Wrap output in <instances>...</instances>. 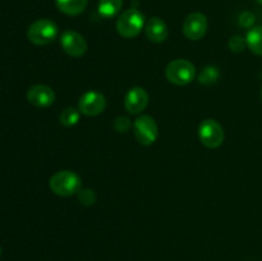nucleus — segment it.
Returning a JSON list of instances; mask_svg holds the SVG:
<instances>
[{"label":"nucleus","mask_w":262,"mask_h":261,"mask_svg":"<svg viewBox=\"0 0 262 261\" xmlns=\"http://www.w3.org/2000/svg\"><path fill=\"white\" fill-rule=\"evenodd\" d=\"M27 100L36 107H48L55 101V92L46 84H35L28 89Z\"/></svg>","instance_id":"9d476101"},{"label":"nucleus","mask_w":262,"mask_h":261,"mask_svg":"<svg viewBox=\"0 0 262 261\" xmlns=\"http://www.w3.org/2000/svg\"><path fill=\"white\" fill-rule=\"evenodd\" d=\"M248 49L256 55L262 56V26L252 27L246 35Z\"/></svg>","instance_id":"4468645a"},{"label":"nucleus","mask_w":262,"mask_h":261,"mask_svg":"<svg viewBox=\"0 0 262 261\" xmlns=\"http://www.w3.org/2000/svg\"><path fill=\"white\" fill-rule=\"evenodd\" d=\"M255 20H256V17L253 13L243 12L242 14L239 15V19H238V22H239V25L242 26V27L252 28V26L255 25Z\"/></svg>","instance_id":"412c9836"},{"label":"nucleus","mask_w":262,"mask_h":261,"mask_svg":"<svg viewBox=\"0 0 262 261\" xmlns=\"http://www.w3.org/2000/svg\"><path fill=\"white\" fill-rule=\"evenodd\" d=\"M56 7L67 15H78L86 9L89 0H55Z\"/></svg>","instance_id":"ddd939ff"},{"label":"nucleus","mask_w":262,"mask_h":261,"mask_svg":"<svg viewBox=\"0 0 262 261\" xmlns=\"http://www.w3.org/2000/svg\"><path fill=\"white\" fill-rule=\"evenodd\" d=\"M165 76L170 83L177 86H184L191 83L196 76V68L193 63L186 59H177L170 61L165 69Z\"/></svg>","instance_id":"7ed1b4c3"},{"label":"nucleus","mask_w":262,"mask_h":261,"mask_svg":"<svg viewBox=\"0 0 262 261\" xmlns=\"http://www.w3.org/2000/svg\"><path fill=\"white\" fill-rule=\"evenodd\" d=\"M256 2H257L258 4H261V5H262V0H256Z\"/></svg>","instance_id":"4be33fe9"},{"label":"nucleus","mask_w":262,"mask_h":261,"mask_svg":"<svg viewBox=\"0 0 262 261\" xmlns=\"http://www.w3.org/2000/svg\"><path fill=\"white\" fill-rule=\"evenodd\" d=\"M106 106L105 96L99 91H87L79 97L78 109L82 114L95 117L101 114Z\"/></svg>","instance_id":"0eeeda50"},{"label":"nucleus","mask_w":262,"mask_h":261,"mask_svg":"<svg viewBox=\"0 0 262 261\" xmlns=\"http://www.w3.org/2000/svg\"><path fill=\"white\" fill-rule=\"evenodd\" d=\"M77 194H78L79 202L84 206H91L96 202V193H95L94 189H81Z\"/></svg>","instance_id":"a211bd4d"},{"label":"nucleus","mask_w":262,"mask_h":261,"mask_svg":"<svg viewBox=\"0 0 262 261\" xmlns=\"http://www.w3.org/2000/svg\"><path fill=\"white\" fill-rule=\"evenodd\" d=\"M146 36L150 41L156 44H160L168 38L169 28L166 23L161 18L152 17L147 20L145 27Z\"/></svg>","instance_id":"f8f14e48"},{"label":"nucleus","mask_w":262,"mask_h":261,"mask_svg":"<svg viewBox=\"0 0 262 261\" xmlns=\"http://www.w3.org/2000/svg\"><path fill=\"white\" fill-rule=\"evenodd\" d=\"M207 18L200 12L191 13L183 22V33L189 40H200L207 32Z\"/></svg>","instance_id":"1a4fd4ad"},{"label":"nucleus","mask_w":262,"mask_h":261,"mask_svg":"<svg viewBox=\"0 0 262 261\" xmlns=\"http://www.w3.org/2000/svg\"><path fill=\"white\" fill-rule=\"evenodd\" d=\"M0 256H2V247H0Z\"/></svg>","instance_id":"5701e85b"},{"label":"nucleus","mask_w":262,"mask_h":261,"mask_svg":"<svg viewBox=\"0 0 262 261\" xmlns=\"http://www.w3.org/2000/svg\"><path fill=\"white\" fill-rule=\"evenodd\" d=\"M219 77H220V73L219 71H217V68L209 66V67H205V68L202 69V72L199 76V81L200 83L202 84H212L215 83V82H217Z\"/></svg>","instance_id":"f3484780"},{"label":"nucleus","mask_w":262,"mask_h":261,"mask_svg":"<svg viewBox=\"0 0 262 261\" xmlns=\"http://www.w3.org/2000/svg\"><path fill=\"white\" fill-rule=\"evenodd\" d=\"M148 104V95L142 87H132L124 97V107L130 114H140Z\"/></svg>","instance_id":"9b49d317"},{"label":"nucleus","mask_w":262,"mask_h":261,"mask_svg":"<svg viewBox=\"0 0 262 261\" xmlns=\"http://www.w3.org/2000/svg\"><path fill=\"white\" fill-rule=\"evenodd\" d=\"M123 0H99L97 9L104 18H113L120 12Z\"/></svg>","instance_id":"2eb2a0df"},{"label":"nucleus","mask_w":262,"mask_h":261,"mask_svg":"<svg viewBox=\"0 0 262 261\" xmlns=\"http://www.w3.org/2000/svg\"><path fill=\"white\" fill-rule=\"evenodd\" d=\"M261 99H262V89H261Z\"/></svg>","instance_id":"b1692460"},{"label":"nucleus","mask_w":262,"mask_h":261,"mask_svg":"<svg viewBox=\"0 0 262 261\" xmlns=\"http://www.w3.org/2000/svg\"><path fill=\"white\" fill-rule=\"evenodd\" d=\"M113 125H114V129L119 133H127L133 127L132 122L128 117H118Z\"/></svg>","instance_id":"6ab92c4d"},{"label":"nucleus","mask_w":262,"mask_h":261,"mask_svg":"<svg viewBox=\"0 0 262 261\" xmlns=\"http://www.w3.org/2000/svg\"><path fill=\"white\" fill-rule=\"evenodd\" d=\"M61 49L72 58H81L87 51V42L81 33L76 31H64L60 35Z\"/></svg>","instance_id":"6e6552de"},{"label":"nucleus","mask_w":262,"mask_h":261,"mask_svg":"<svg viewBox=\"0 0 262 261\" xmlns=\"http://www.w3.org/2000/svg\"><path fill=\"white\" fill-rule=\"evenodd\" d=\"M59 35V28L51 19H38L27 30V37L35 45H48Z\"/></svg>","instance_id":"20e7f679"},{"label":"nucleus","mask_w":262,"mask_h":261,"mask_svg":"<svg viewBox=\"0 0 262 261\" xmlns=\"http://www.w3.org/2000/svg\"><path fill=\"white\" fill-rule=\"evenodd\" d=\"M246 46H247V42H246V38L242 37V36H233L229 40V48L234 53H241V51L245 50Z\"/></svg>","instance_id":"aec40b11"},{"label":"nucleus","mask_w":262,"mask_h":261,"mask_svg":"<svg viewBox=\"0 0 262 261\" xmlns=\"http://www.w3.org/2000/svg\"><path fill=\"white\" fill-rule=\"evenodd\" d=\"M79 115H81V112L77 107H66V109L61 112L60 117H59V120L63 125L66 127H73L77 123L79 122Z\"/></svg>","instance_id":"dca6fc26"},{"label":"nucleus","mask_w":262,"mask_h":261,"mask_svg":"<svg viewBox=\"0 0 262 261\" xmlns=\"http://www.w3.org/2000/svg\"><path fill=\"white\" fill-rule=\"evenodd\" d=\"M133 133L138 143L143 146L152 145L159 137V128L155 119L150 115L138 117L133 122Z\"/></svg>","instance_id":"39448f33"},{"label":"nucleus","mask_w":262,"mask_h":261,"mask_svg":"<svg viewBox=\"0 0 262 261\" xmlns=\"http://www.w3.org/2000/svg\"><path fill=\"white\" fill-rule=\"evenodd\" d=\"M49 186L51 191L58 196L68 197L81 191L82 179L74 171L60 170L51 176Z\"/></svg>","instance_id":"f257e3e1"},{"label":"nucleus","mask_w":262,"mask_h":261,"mask_svg":"<svg viewBox=\"0 0 262 261\" xmlns=\"http://www.w3.org/2000/svg\"><path fill=\"white\" fill-rule=\"evenodd\" d=\"M200 141L209 148H216L224 141V129L215 119L202 120L199 127Z\"/></svg>","instance_id":"423d86ee"},{"label":"nucleus","mask_w":262,"mask_h":261,"mask_svg":"<svg viewBox=\"0 0 262 261\" xmlns=\"http://www.w3.org/2000/svg\"><path fill=\"white\" fill-rule=\"evenodd\" d=\"M145 27V15L136 8L125 10L118 17L117 31L122 37L133 38Z\"/></svg>","instance_id":"f03ea898"}]
</instances>
